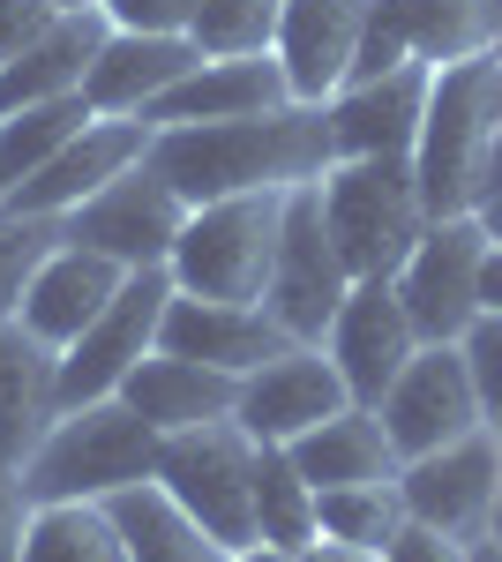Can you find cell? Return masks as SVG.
<instances>
[{
	"mask_svg": "<svg viewBox=\"0 0 502 562\" xmlns=\"http://www.w3.org/2000/svg\"><path fill=\"white\" fill-rule=\"evenodd\" d=\"M337 166V135L323 105H278L255 121H196V128L150 135V173L172 195L225 203V195H263V188H308Z\"/></svg>",
	"mask_w": 502,
	"mask_h": 562,
	"instance_id": "obj_1",
	"label": "cell"
},
{
	"mask_svg": "<svg viewBox=\"0 0 502 562\" xmlns=\"http://www.w3.org/2000/svg\"><path fill=\"white\" fill-rule=\"evenodd\" d=\"M495 143H502V53H472V60L435 68L427 121H420V143H413L427 217H465L488 195Z\"/></svg>",
	"mask_w": 502,
	"mask_h": 562,
	"instance_id": "obj_2",
	"label": "cell"
},
{
	"mask_svg": "<svg viewBox=\"0 0 502 562\" xmlns=\"http://www.w3.org/2000/svg\"><path fill=\"white\" fill-rule=\"evenodd\" d=\"M158 450H166V435L127 397H90V405H68L53 435L31 450L23 495L31 503H113L127 487L158 480Z\"/></svg>",
	"mask_w": 502,
	"mask_h": 562,
	"instance_id": "obj_3",
	"label": "cell"
},
{
	"mask_svg": "<svg viewBox=\"0 0 502 562\" xmlns=\"http://www.w3.org/2000/svg\"><path fill=\"white\" fill-rule=\"evenodd\" d=\"M315 188H323V217H331L345 270L353 278H398V262L427 233L413 158H337Z\"/></svg>",
	"mask_w": 502,
	"mask_h": 562,
	"instance_id": "obj_4",
	"label": "cell"
},
{
	"mask_svg": "<svg viewBox=\"0 0 502 562\" xmlns=\"http://www.w3.org/2000/svg\"><path fill=\"white\" fill-rule=\"evenodd\" d=\"M278 225H286V188L196 203L166 262L172 285L196 301H263L270 262H278Z\"/></svg>",
	"mask_w": 502,
	"mask_h": 562,
	"instance_id": "obj_5",
	"label": "cell"
},
{
	"mask_svg": "<svg viewBox=\"0 0 502 562\" xmlns=\"http://www.w3.org/2000/svg\"><path fill=\"white\" fill-rule=\"evenodd\" d=\"M158 487L188 525H203L225 555L255 548V435L241 420H203L188 435H166Z\"/></svg>",
	"mask_w": 502,
	"mask_h": 562,
	"instance_id": "obj_6",
	"label": "cell"
},
{
	"mask_svg": "<svg viewBox=\"0 0 502 562\" xmlns=\"http://www.w3.org/2000/svg\"><path fill=\"white\" fill-rule=\"evenodd\" d=\"M353 293V270L331 240V217H323V188H286V225H278V262H270V285H263V307L270 323L293 338V346H323L331 315Z\"/></svg>",
	"mask_w": 502,
	"mask_h": 562,
	"instance_id": "obj_7",
	"label": "cell"
},
{
	"mask_svg": "<svg viewBox=\"0 0 502 562\" xmlns=\"http://www.w3.org/2000/svg\"><path fill=\"white\" fill-rule=\"evenodd\" d=\"M480 262H488V233L480 217H427V233L413 240V256L398 262V301L413 315L420 346H458L480 323Z\"/></svg>",
	"mask_w": 502,
	"mask_h": 562,
	"instance_id": "obj_8",
	"label": "cell"
},
{
	"mask_svg": "<svg viewBox=\"0 0 502 562\" xmlns=\"http://www.w3.org/2000/svg\"><path fill=\"white\" fill-rule=\"evenodd\" d=\"M172 293H180V285H172L166 262H158V270H127V285L105 301V315L60 352V405L121 397V383L135 375V360L158 352V330H166Z\"/></svg>",
	"mask_w": 502,
	"mask_h": 562,
	"instance_id": "obj_9",
	"label": "cell"
},
{
	"mask_svg": "<svg viewBox=\"0 0 502 562\" xmlns=\"http://www.w3.org/2000/svg\"><path fill=\"white\" fill-rule=\"evenodd\" d=\"M398 503H405V518L435 525V532H450V540L472 548L495 525V503H502L495 428H472L458 442H443V450H427V458H405L398 465Z\"/></svg>",
	"mask_w": 502,
	"mask_h": 562,
	"instance_id": "obj_10",
	"label": "cell"
},
{
	"mask_svg": "<svg viewBox=\"0 0 502 562\" xmlns=\"http://www.w3.org/2000/svg\"><path fill=\"white\" fill-rule=\"evenodd\" d=\"M180 225H188V203L143 158V166H127L121 180H105L90 203H76V211L60 217V240L98 248V256H113L121 270H158V262H172Z\"/></svg>",
	"mask_w": 502,
	"mask_h": 562,
	"instance_id": "obj_11",
	"label": "cell"
},
{
	"mask_svg": "<svg viewBox=\"0 0 502 562\" xmlns=\"http://www.w3.org/2000/svg\"><path fill=\"white\" fill-rule=\"evenodd\" d=\"M382 435L398 458H427L458 435L488 428V405H480V383L465 368V346H420L405 360V375L382 390Z\"/></svg>",
	"mask_w": 502,
	"mask_h": 562,
	"instance_id": "obj_12",
	"label": "cell"
},
{
	"mask_svg": "<svg viewBox=\"0 0 502 562\" xmlns=\"http://www.w3.org/2000/svg\"><path fill=\"white\" fill-rule=\"evenodd\" d=\"M323 352H331V368L345 375L353 390V405H382V390L405 375V360L420 352V330L405 301H398V285L390 278H353V293L345 307L331 315V330H323Z\"/></svg>",
	"mask_w": 502,
	"mask_h": 562,
	"instance_id": "obj_13",
	"label": "cell"
},
{
	"mask_svg": "<svg viewBox=\"0 0 502 562\" xmlns=\"http://www.w3.org/2000/svg\"><path fill=\"white\" fill-rule=\"evenodd\" d=\"M150 135H158V128H150L143 113H98V121H90L53 166H38L31 180H15L0 211H15V217H68L76 203H90L105 180H121L127 166H143V158H150Z\"/></svg>",
	"mask_w": 502,
	"mask_h": 562,
	"instance_id": "obj_14",
	"label": "cell"
},
{
	"mask_svg": "<svg viewBox=\"0 0 502 562\" xmlns=\"http://www.w3.org/2000/svg\"><path fill=\"white\" fill-rule=\"evenodd\" d=\"M345 405H353V390H345V375L331 368V352L323 346H286L278 360H263L255 375H241L233 420H241L255 442H300L308 428H323Z\"/></svg>",
	"mask_w": 502,
	"mask_h": 562,
	"instance_id": "obj_15",
	"label": "cell"
},
{
	"mask_svg": "<svg viewBox=\"0 0 502 562\" xmlns=\"http://www.w3.org/2000/svg\"><path fill=\"white\" fill-rule=\"evenodd\" d=\"M127 285V270L98 248H76V240H53L38 256V270L23 278V301H15V323L38 330L45 346H76L90 323L105 315V301Z\"/></svg>",
	"mask_w": 502,
	"mask_h": 562,
	"instance_id": "obj_16",
	"label": "cell"
},
{
	"mask_svg": "<svg viewBox=\"0 0 502 562\" xmlns=\"http://www.w3.org/2000/svg\"><path fill=\"white\" fill-rule=\"evenodd\" d=\"M427 90H435V68L427 60H398L390 76H368V83H345L323 105L337 135V158H413L420 121H427Z\"/></svg>",
	"mask_w": 502,
	"mask_h": 562,
	"instance_id": "obj_17",
	"label": "cell"
},
{
	"mask_svg": "<svg viewBox=\"0 0 502 562\" xmlns=\"http://www.w3.org/2000/svg\"><path fill=\"white\" fill-rule=\"evenodd\" d=\"M278 105H300L293 83H286V60L278 53H233V60L188 68L143 121L150 128H196V121H255V113H278Z\"/></svg>",
	"mask_w": 502,
	"mask_h": 562,
	"instance_id": "obj_18",
	"label": "cell"
},
{
	"mask_svg": "<svg viewBox=\"0 0 502 562\" xmlns=\"http://www.w3.org/2000/svg\"><path fill=\"white\" fill-rule=\"evenodd\" d=\"M368 8L376 0H286L278 15V60H286V83L300 105H331L345 76H353V53L368 31Z\"/></svg>",
	"mask_w": 502,
	"mask_h": 562,
	"instance_id": "obj_19",
	"label": "cell"
},
{
	"mask_svg": "<svg viewBox=\"0 0 502 562\" xmlns=\"http://www.w3.org/2000/svg\"><path fill=\"white\" fill-rule=\"evenodd\" d=\"M158 346L180 352V360H203V368H225V375H255L263 360L293 346L263 301H196V293H172L166 330Z\"/></svg>",
	"mask_w": 502,
	"mask_h": 562,
	"instance_id": "obj_20",
	"label": "cell"
},
{
	"mask_svg": "<svg viewBox=\"0 0 502 562\" xmlns=\"http://www.w3.org/2000/svg\"><path fill=\"white\" fill-rule=\"evenodd\" d=\"M60 346H45L38 330H23L15 315L0 323V465H31L53 420H60Z\"/></svg>",
	"mask_w": 502,
	"mask_h": 562,
	"instance_id": "obj_21",
	"label": "cell"
},
{
	"mask_svg": "<svg viewBox=\"0 0 502 562\" xmlns=\"http://www.w3.org/2000/svg\"><path fill=\"white\" fill-rule=\"evenodd\" d=\"M188 68H203V45L188 31H172V38H158V31H113L98 45V60H90L83 98H90V113H150Z\"/></svg>",
	"mask_w": 502,
	"mask_h": 562,
	"instance_id": "obj_22",
	"label": "cell"
},
{
	"mask_svg": "<svg viewBox=\"0 0 502 562\" xmlns=\"http://www.w3.org/2000/svg\"><path fill=\"white\" fill-rule=\"evenodd\" d=\"M121 397L158 435H188V428H203V420H233V405H241V375L203 368V360H180V352L158 346V352L135 360V375L121 383Z\"/></svg>",
	"mask_w": 502,
	"mask_h": 562,
	"instance_id": "obj_23",
	"label": "cell"
},
{
	"mask_svg": "<svg viewBox=\"0 0 502 562\" xmlns=\"http://www.w3.org/2000/svg\"><path fill=\"white\" fill-rule=\"evenodd\" d=\"M105 38H113L105 8L60 15V23H53L38 45H23V53L0 68V113H23V105H45V98H76Z\"/></svg>",
	"mask_w": 502,
	"mask_h": 562,
	"instance_id": "obj_24",
	"label": "cell"
},
{
	"mask_svg": "<svg viewBox=\"0 0 502 562\" xmlns=\"http://www.w3.org/2000/svg\"><path fill=\"white\" fill-rule=\"evenodd\" d=\"M293 450L300 480L323 495V487H376V480H398V450H390V435H382V413L376 405H345V413H331L323 428H308L300 442H286Z\"/></svg>",
	"mask_w": 502,
	"mask_h": 562,
	"instance_id": "obj_25",
	"label": "cell"
},
{
	"mask_svg": "<svg viewBox=\"0 0 502 562\" xmlns=\"http://www.w3.org/2000/svg\"><path fill=\"white\" fill-rule=\"evenodd\" d=\"M23 562H135L113 503H31Z\"/></svg>",
	"mask_w": 502,
	"mask_h": 562,
	"instance_id": "obj_26",
	"label": "cell"
},
{
	"mask_svg": "<svg viewBox=\"0 0 502 562\" xmlns=\"http://www.w3.org/2000/svg\"><path fill=\"white\" fill-rule=\"evenodd\" d=\"M113 518L127 532V555L135 562H225V548L210 540L203 525H188L172 510V495L158 480H143V487H127L113 495Z\"/></svg>",
	"mask_w": 502,
	"mask_h": 562,
	"instance_id": "obj_27",
	"label": "cell"
},
{
	"mask_svg": "<svg viewBox=\"0 0 502 562\" xmlns=\"http://www.w3.org/2000/svg\"><path fill=\"white\" fill-rule=\"evenodd\" d=\"M98 113H90V98H45V105H23V113H0V180L15 188V180H31L38 166H53L76 135L90 128ZM8 203V195H0Z\"/></svg>",
	"mask_w": 502,
	"mask_h": 562,
	"instance_id": "obj_28",
	"label": "cell"
},
{
	"mask_svg": "<svg viewBox=\"0 0 502 562\" xmlns=\"http://www.w3.org/2000/svg\"><path fill=\"white\" fill-rule=\"evenodd\" d=\"M255 540L293 555L315 540V487L300 480L286 442H255Z\"/></svg>",
	"mask_w": 502,
	"mask_h": 562,
	"instance_id": "obj_29",
	"label": "cell"
},
{
	"mask_svg": "<svg viewBox=\"0 0 502 562\" xmlns=\"http://www.w3.org/2000/svg\"><path fill=\"white\" fill-rule=\"evenodd\" d=\"M495 23H502V0H405L413 60H427V68L495 53Z\"/></svg>",
	"mask_w": 502,
	"mask_h": 562,
	"instance_id": "obj_30",
	"label": "cell"
},
{
	"mask_svg": "<svg viewBox=\"0 0 502 562\" xmlns=\"http://www.w3.org/2000/svg\"><path fill=\"white\" fill-rule=\"evenodd\" d=\"M405 525V503H398V480H376V487H323L315 495V532L323 540H345V548H368L382 555Z\"/></svg>",
	"mask_w": 502,
	"mask_h": 562,
	"instance_id": "obj_31",
	"label": "cell"
},
{
	"mask_svg": "<svg viewBox=\"0 0 502 562\" xmlns=\"http://www.w3.org/2000/svg\"><path fill=\"white\" fill-rule=\"evenodd\" d=\"M278 15H286V0H196L188 38L203 45V60H233V53H278Z\"/></svg>",
	"mask_w": 502,
	"mask_h": 562,
	"instance_id": "obj_32",
	"label": "cell"
},
{
	"mask_svg": "<svg viewBox=\"0 0 502 562\" xmlns=\"http://www.w3.org/2000/svg\"><path fill=\"white\" fill-rule=\"evenodd\" d=\"M60 240V217H15L0 211V323L15 315V301H23V278L38 270V256Z\"/></svg>",
	"mask_w": 502,
	"mask_h": 562,
	"instance_id": "obj_33",
	"label": "cell"
},
{
	"mask_svg": "<svg viewBox=\"0 0 502 562\" xmlns=\"http://www.w3.org/2000/svg\"><path fill=\"white\" fill-rule=\"evenodd\" d=\"M465 346V368H472V383H480V405H488V420L502 413V307H480V323L458 338Z\"/></svg>",
	"mask_w": 502,
	"mask_h": 562,
	"instance_id": "obj_34",
	"label": "cell"
},
{
	"mask_svg": "<svg viewBox=\"0 0 502 562\" xmlns=\"http://www.w3.org/2000/svg\"><path fill=\"white\" fill-rule=\"evenodd\" d=\"M188 15H196V0H105L113 31H158V38H172V31H188Z\"/></svg>",
	"mask_w": 502,
	"mask_h": 562,
	"instance_id": "obj_35",
	"label": "cell"
},
{
	"mask_svg": "<svg viewBox=\"0 0 502 562\" xmlns=\"http://www.w3.org/2000/svg\"><path fill=\"white\" fill-rule=\"evenodd\" d=\"M53 23H60V8H53V0H0V68H8L23 45H38Z\"/></svg>",
	"mask_w": 502,
	"mask_h": 562,
	"instance_id": "obj_36",
	"label": "cell"
},
{
	"mask_svg": "<svg viewBox=\"0 0 502 562\" xmlns=\"http://www.w3.org/2000/svg\"><path fill=\"white\" fill-rule=\"evenodd\" d=\"M382 562H465V540H450V532H435V525L405 518V525H398V540L382 548Z\"/></svg>",
	"mask_w": 502,
	"mask_h": 562,
	"instance_id": "obj_37",
	"label": "cell"
},
{
	"mask_svg": "<svg viewBox=\"0 0 502 562\" xmlns=\"http://www.w3.org/2000/svg\"><path fill=\"white\" fill-rule=\"evenodd\" d=\"M23 525H31L23 473H15V465H0V562H23Z\"/></svg>",
	"mask_w": 502,
	"mask_h": 562,
	"instance_id": "obj_38",
	"label": "cell"
},
{
	"mask_svg": "<svg viewBox=\"0 0 502 562\" xmlns=\"http://www.w3.org/2000/svg\"><path fill=\"white\" fill-rule=\"evenodd\" d=\"M293 562H382V555H368V548H345V540H323V532H315V540H308Z\"/></svg>",
	"mask_w": 502,
	"mask_h": 562,
	"instance_id": "obj_39",
	"label": "cell"
},
{
	"mask_svg": "<svg viewBox=\"0 0 502 562\" xmlns=\"http://www.w3.org/2000/svg\"><path fill=\"white\" fill-rule=\"evenodd\" d=\"M472 217H480V233H488V248H502V188H488V195L472 203Z\"/></svg>",
	"mask_w": 502,
	"mask_h": 562,
	"instance_id": "obj_40",
	"label": "cell"
},
{
	"mask_svg": "<svg viewBox=\"0 0 502 562\" xmlns=\"http://www.w3.org/2000/svg\"><path fill=\"white\" fill-rule=\"evenodd\" d=\"M480 307H502V248H488L480 262Z\"/></svg>",
	"mask_w": 502,
	"mask_h": 562,
	"instance_id": "obj_41",
	"label": "cell"
},
{
	"mask_svg": "<svg viewBox=\"0 0 502 562\" xmlns=\"http://www.w3.org/2000/svg\"><path fill=\"white\" fill-rule=\"evenodd\" d=\"M225 562H293V548H270V540H255V548H241V555H225Z\"/></svg>",
	"mask_w": 502,
	"mask_h": 562,
	"instance_id": "obj_42",
	"label": "cell"
},
{
	"mask_svg": "<svg viewBox=\"0 0 502 562\" xmlns=\"http://www.w3.org/2000/svg\"><path fill=\"white\" fill-rule=\"evenodd\" d=\"M465 562H502V540H495V532H480V540L465 548Z\"/></svg>",
	"mask_w": 502,
	"mask_h": 562,
	"instance_id": "obj_43",
	"label": "cell"
},
{
	"mask_svg": "<svg viewBox=\"0 0 502 562\" xmlns=\"http://www.w3.org/2000/svg\"><path fill=\"white\" fill-rule=\"evenodd\" d=\"M60 15H83V8H105V0H53Z\"/></svg>",
	"mask_w": 502,
	"mask_h": 562,
	"instance_id": "obj_44",
	"label": "cell"
},
{
	"mask_svg": "<svg viewBox=\"0 0 502 562\" xmlns=\"http://www.w3.org/2000/svg\"><path fill=\"white\" fill-rule=\"evenodd\" d=\"M488 532H495V540H502V503H495V525H488Z\"/></svg>",
	"mask_w": 502,
	"mask_h": 562,
	"instance_id": "obj_45",
	"label": "cell"
},
{
	"mask_svg": "<svg viewBox=\"0 0 502 562\" xmlns=\"http://www.w3.org/2000/svg\"><path fill=\"white\" fill-rule=\"evenodd\" d=\"M488 428H495V442H502V413H495V420H488Z\"/></svg>",
	"mask_w": 502,
	"mask_h": 562,
	"instance_id": "obj_46",
	"label": "cell"
},
{
	"mask_svg": "<svg viewBox=\"0 0 502 562\" xmlns=\"http://www.w3.org/2000/svg\"><path fill=\"white\" fill-rule=\"evenodd\" d=\"M495 53H502V23H495Z\"/></svg>",
	"mask_w": 502,
	"mask_h": 562,
	"instance_id": "obj_47",
	"label": "cell"
},
{
	"mask_svg": "<svg viewBox=\"0 0 502 562\" xmlns=\"http://www.w3.org/2000/svg\"><path fill=\"white\" fill-rule=\"evenodd\" d=\"M0 195H8V180H0Z\"/></svg>",
	"mask_w": 502,
	"mask_h": 562,
	"instance_id": "obj_48",
	"label": "cell"
}]
</instances>
